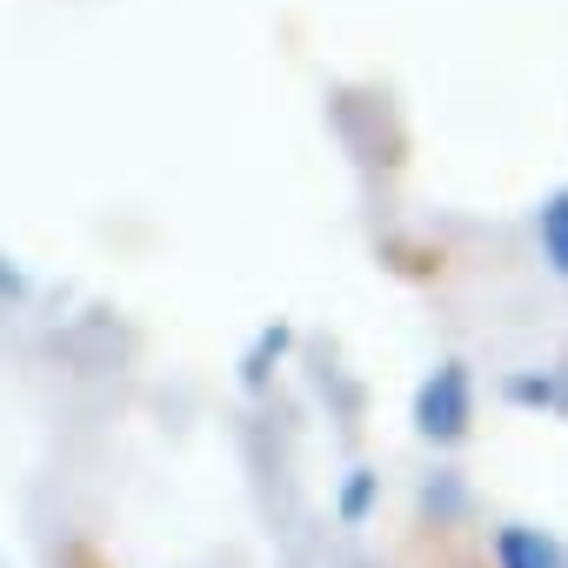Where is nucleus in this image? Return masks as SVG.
Here are the masks:
<instances>
[{"label": "nucleus", "mask_w": 568, "mask_h": 568, "mask_svg": "<svg viewBox=\"0 0 568 568\" xmlns=\"http://www.w3.org/2000/svg\"><path fill=\"white\" fill-rule=\"evenodd\" d=\"M375 495H382V475H375V468H348V481H342V495H335V515H342L348 528H362V521L375 515Z\"/></svg>", "instance_id": "obj_4"}, {"label": "nucleus", "mask_w": 568, "mask_h": 568, "mask_svg": "<svg viewBox=\"0 0 568 568\" xmlns=\"http://www.w3.org/2000/svg\"><path fill=\"white\" fill-rule=\"evenodd\" d=\"M495 568H568V548L535 521H508L495 528Z\"/></svg>", "instance_id": "obj_2"}, {"label": "nucleus", "mask_w": 568, "mask_h": 568, "mask_svg": "<svg viewBox=\"0 0 568 568\" xmlns=\"http://www.w3.org/2000/svg\"><path fill=\"white\" fill-rule=\"evenodd\" d=\"M515 408H568V382L561 375H508L501 388Z\"/></svg>", "instance_id": "obj_5"}, {"label": "nucleus", "mask_w": 568, "mask_h": 568, "mask_svg": "<svg viewBox=\"0 0 568 568\" xmlns=\"http://www.w3.org/2000/svg\"><path fill=\"white\" fill-rule=\"evenodd\" d=\"M468 428H475V375L468 362H435L415 388V435L435 448H455L468 442Z\"/></svg>", "instance_id": "obj_1"}, {"label": "nucleus", "mask_w": 568, "mask_h": 568, "mask_svg": "<svg viewBox=\"0 0 568 568\" xmlns=\"http://www.w3.org/2000/svg\"><path fill=\"white\" fill-rule=\"evenodd\" d=\"M535 241H541V261L568 281V187L541 201V214H535Z\"/></svg>", "instance_id": "obj_3"}]
</instances>
